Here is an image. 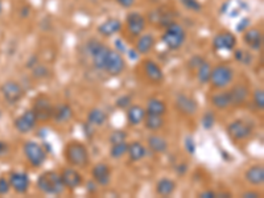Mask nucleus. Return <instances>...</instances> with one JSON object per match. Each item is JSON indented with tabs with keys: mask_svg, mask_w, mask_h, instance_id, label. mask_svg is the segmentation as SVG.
Segmentation results:
<instances>
[{
	"mask_svg": "<svg viewBox=\"0 0 264 198\" xmlns=\"http://www.w3.org/2000/svg\"><path fill=\"white\" fill-rule=\"evenodd\" d=\"M64 156L68 164H70L72 166H77V168H86L90 162L89 149L85 144L77 142V140L69 142L65 145Z\"/></svg>",
	"mask_w": 264,
	"mask_h": 198,
	"instance_id": "1",
	"label": "nucleus"
},
{
	"mask_svg": "<svg viewBox=\"0 0 264 198\" xmlns=\"http://www.w3.org/2000/svg\"><path fill=\"white\" fill-rule=\"evenodd\" d=\"M37 188L44 194L58 196L64 193L65 185L61 180V175L55 171H46L38 176L37 179Z\"/></svg>",
	"mask_w": 264,
	"mask_h": 198,
	"instance_id": "2",
	"label": "nucleus"
},
{
	"mask_svg": "<svg viewBox=\"0 0 264 198\" xmlns=\"http://www.w3.org/2000/svg\"><path fill=\"white\" fill-rule=\"evenodd\" d=\"M161 40L165 45L168 46V49L177 51L184 45V42L187 40V33L180 24L173 21V23L169 24L168 27H165V32L163 33Z\"/></svg>",
	"mask_w": 264,
	"mask_h": 198,
	"instance_id": "3",
	"label": "nucleus"
},
{
	"mask_svg": "<svg viewBox=\"0 0 264 198\" xmlns=\"http://www.w3.org/2000/svg\"><path fill=\"white\" fill-rule=\"evenodd\" d=\"M234 81V70L226 64H219L211 68L210 81L214 89H225Z\"/></svg>",
	"mask_w": 264,
	"mask_h": 198,
	"instance_id": "4",
	"label": "nucleus"
},
{
	"mask_svg": "<svg viewBox=\"0 0 264 198\" xmlns=\"http://www.w3.org/2000/svg\"><path fill=\"white\" fill-rule=\"evenodd\" d=\"M23 151L27 160L33 168H40L48 159V153L41 144L32 142V140H28L24 143Z\"/></svg>",
	"mask_w": 264,
	"mask_h": 198,
	"instance_id": "5",
	"label": "nucleus"
},
{
	"mask_svg": "<svg viewBox=\"0 0 264 198\" xmlns=\"http://www.w3.org/2000/svg\"><path fill=\"white\" fill-rule=\"evenodd\" d=\"M89 53L91 54V58H93V65L95 66V69L98 70H105L106 60H107V55H109L110 48L106 46L105 44H102L99 41H93L89 42Z\"/></svg>",
	"mask_w": 264,
	"mask_h": 198,
	"instance_id": "6",
	"label": "nucleus"
},
{
	"mask_svg": "<svg viewBox=\"0 0 264 198\" xmlns=\"http://www.w3.org/2000/svg\"><path fill=\"white\" fill-rule=\"evenodd\" d=\"M124 69H126V60L123 58L122 53L115 49H110L105 65L106 73L111 77H118L123 73Z\"/></svg>",
	"mask_w": 264,
	"mask_h": 198,
	"instance_id": "7",
	"label": "nucleus"
},
{
	"mask_svg": "<svg viewBox=\"0 0 264 198\" xmlns=\"http://www.w3.org/2000/svg\"><path fill=\"white\" fill-rule=\"evenodd\" d=\"M252 126L245 120H234L227 126V134L234 142H243L252 135Z\"/></svg>",
	"mask_w": 264,
	"mask_h": 198,
	"instance_id": "8",
	"label": "nucleus"
},
{
	"mask_svg": "<svg viewBox=\"0 0 264 198\" xmlns=\"http://www.w3.org/2000/svg\"><path fill=\"white\" fill-rule=\"evenodd\" d=\"M0 91H1V95L5 99V102L9 105H16L24 97L23 88L15 81H8V82L3 83L0 86Z\"/></svg>",
	"mask_w": 264,
	"mask_h": 198,
	"instance_id": "9",
	"label": "nucleus"
},
{
	"mask_svg": "<svg viewBox=\"0 0 264 198\" xmlns=\"http://www.w3.org/2000/svg\"><path fill=\"white\" fill-rule=\"evenodd\" d=\"M32 110L36 114L37 122H46V120L52 119V115H53L52 102L46 95H38L35 99Z\"/></svg>",
	"mask_w": 264,
	"mask_h": 198,
	"instance_id": "10",
	"label": "nucleus"
},
{
	"mask_svg": "<svg viewBox=\"0 0 264 198\" xmlns=\"http://www.w3.org/2000/svg\"><path fill=\"white\" fill-rule=\"evenodd\" d=\"M126 27L130 35L132 36H140L141 33H144L147 27V20L144 15H141L140 12H131L127 15L126 18Z\"/></svg>",
	"mask_w": 264,
	"mask_h": 198,
	"instance_id": "11",
	"label": "nucleus"
},
{
	"mask_svg": "<svg viewBox=\"0 0 264 198\" xmlns=\"http://www.w3.org/2000/svg\"><path fill=\"white\" fill-rule=\"evenodd\" d=\"M237 46V37L228 31H222L213 38V48L215 51L232 52Z\"/></svg>",
	"mask_w": 264,
	"mask_h": 198,
	"instance_id": "12",
	"label": "nucleus"
},
{
	"mask_svg": "<svg viewBox=\"0 0 264 198\" xmlns=\"http://www.w3.org/2000/svg\"><path fill=\"white\" fill-rule=\"evenodd\" d=\"M37 125V116L35 114V111L27 110L23 115H20L16 118L14 122L15 128L18 129L20 134H29Z\"/></svg>",
	"mask_w": 264,
	"mask_h": 198,
	"instance_id": "13",
	"label": "nucleus"
},
{
	"mask_svg": "<svg viewBox=\"0 0 264 198\" xmlns=\"http://www.w3.org/2000/svg\"><path fill=\"white\" fill-rule=\"evenodd\" d=\"M176 107L182 115L193 116L196 115L197 110H198V103H197L196 99H193L189 95L178 94L176 97Z\"/></svg>",
	"mask_w": 264,
	"mask_h": 198,
	"instance_id": "14",
	"label": "nucleus"
},
{
	"mask_svg": "<svg viewBox=\"0 0 264 198\" xmlns=\"http://www.w3.org/2000/svg\"><path fill=\"white\" fill-rule=\"evenodd\" d=\"M59 175H61V180L64 182L65 188L70 190L78 189L83 182L82 175L74 168H65Z\"/></svg>",
	"mask_w": 264,
	"mask_h": 198,
	"instance_id": "15",
	"label": "nucleus"
},
{
	"mask_svg": "<svg viewBox=\"0 0 264 198\" xmlns=\"http://www.w3.org/2000/svg\"><path fill=\"white\" fill-rule=\"evenodd\" d=\"M9 185L11 189H14L16 193L24 194L29 189V176L24 172H12L9 175Z\"/></svg>",
	"mask_w": 264,
	"mask_h": 198,
	"instance_id": "16",
	"label": "nucleus"
},
{
	"mask_svg": "<svg viewBox=\"0 0 264 198\" xmlns=\"http://www.w3.org/2000/svg\"><path fill=\"white\" fill-rule=\"evenodd\" d=\"M143 70H144V74H146L147 79L150 82L155 83V85H160L164 81V73H163V70L160 68V65L156 64L155 61H144L143 62Z\"/></svg>",
	"mask_w": 264,
	"mask_h": 198,
	"instance_id": "17",
	"label": "nucleus"
},
{
	"mask_svg": "<svg viewBox=\"0 0 264 198\" xmlns=\"http://www.w3.org/2000/svg\"><path fill=\"white\" fill-rule=\"evenodd\" d=\"M93 180L99 186H107L111 182V168L106 162H98L91 171Z\"/></svg>",
	"mask_w": 264,
	"mask_h": 198,
	"instance_id": "18",
	"label": "nucleus"
},
{
	"mask_svg": "<svg viewBox=\"0 0 264 198\" xmlns=\"http://www.w3.org/2000/svg\"><path fill=\"white\" fill-rule=\"evenodd\" d=\"M243 41L251 51L259 52L263 46V33L258 28H250L243 33Z\"/></svg>",
	"mask_w": 264,
	"mask_h": 198,
	"instance_id": "19",
	"label": "nucleus"
},
{
	"mask_svg": "<svg viewBox=\"0 0 264 198\" xmlns=\"http://www.w3.org/2000/svg\"><path fill=\"white\" fill-rule=\"evenodd\" d=\"M228 94L231 98V106H242L250 97V90L245 83H238L228 90Z\"/></svg>",
	"mask_w": 264,
	"mask_h": 198,
	"instance_id": "20",
	"label": "nucleus"
},
{
	"mask_svg": "<svg viewBox=\"0 0 264 198\" xmlns=\"http://www.w3.org/2000/svg\"><path fill=\"white\" fill-rule=\"evenodd\" d=\"M122 27H123V24H122V21L119 18H107L103 23L98 25V33L103 37H111L116 35L118 32H120Z\"/></svg>",
	"mask_w": 264,
	"mask_h": 198,
	"instance_id": "21",
	"label": "nucleus"
},
{
	"mask_svg": "<svg viewBox=\"0 0 264 198\" xmlns=\"http://www.w3.org/2000/svg\"><path fill=\"white\" fill-rule=\"evenodd\" d=\"M150 20L152 24H156L159 27H168L169 24L173 23V15L169 12L168 9L161 7L150 14Z\"/></svg>",
	"mask_w": 264,
	"mask_h": 198,
	"instance_id": "22",
	"label": "nucleus"
},
{
	"mask_svg": "<svg viewBox=\"0 0 264 198\" xmlns=\"http://www.w3.org/2000/svg\"><path fill=\"white\" fill-rule=\"evenodd\" d=\"M155 46V36L152 33H141L140 36H137L136 45L135 51L141 55H146L151 53V51Z\"/></svg>",
	"mask_w": 264,
	"mask_h": 198,
	"instance_id": "23",
	"label": "nucleus"
},
{
	"mask_svg": "<svg viewBox=\"0 0 264 198\" xmlns=\"http://www.w3.org/2000/svg\"><path fill=\"white\" fill-rule=\"evenodd\" d=\"M147 115L146 108L140 105H131L127 108V122L128 125L132 127L140 126L144 122V118Z\"/></svg>",
	"mask_w": 264,
	"mask_h": 198,
	"instance_id": "24",
	"label": "nucleus"
},
{
	"mask_svg": "<svg viewBox=\"0 0 264 198\" xmlns=\"http://www.w3.org/2000/svg\"><path fill=\"white\" fill-rule=\"evenodd\" d=\"M245 179L251 185H263L264 182V168L263 165H252L245 173Z\"/></svg>",
	"mask_w": 264,
	"mask_h": 198,
	"instance_id": "25",
	"label": "nucleus"
},
{
	"mask_svg": "<svg viewBox=\"0 0 264 198\" xmlns=\"http://www.w3.org/2000/svg\"><path fill=\"white\" fill-rule=\"evenodd\" d=\"M176 188H177L176 181L172 180V179H168V177H164V179L157 181L156 193L161 196V197H169V196H172L174 193Z\"/></svg>",
	"mask_w": 264,
	"mask_h": 198,
	"instance_id": "26",
	"label": "nucleus"
},
{
	"mask_svg": "<svg viewBox=\"0 0 264 198\" xmlns=\"http://www.w3.org/2000/svg\"><path fill=\"white\" fill-rule=\"evenodd\" d=\"M73 118V110L69 105H58L53 107V115L52 119L57 123H66Z\"/></svg>",
	"mask_w": 264,
	"mask_h": 198,
	"instance_id": "27",
	"label": "nucleus"
},
{
	"mask_svg": "<svg viewBox=\"0 0 264 198\" xmlns=\"http://www.w3.org/2000/svg\"><path fill=\"white\" fill-rule=\"evenodd\" d=\"M146 111L147 114L164 116L167 114V111H168V107H167V103L164 101L157 99V98H151L147 102Z\"/></svg>",
	"mask_w": 264,
	"mask_h": 198,
	"instance_id": "28",
	"label": "nucleus"
},
{
	"mask_svg": "<svg viewBox=\"0 0 264 198\" xmlns=\"http://www.w3.org/2000/svg\"><path fill=\"white\" fill-rule=\"evenodd\" d=\"M127 155L131 162H140L146 157L147 149L140 142H133V143L128 144Z\"/></svg>",
	"mask_w": 264,
	"mask_h": 198,
	"instance_id": "29",
	"label": "nucleus"
},
{
	"mask_svg": "<svg viewBox=\"0 0 264 198\" xmlns=\"http://www.w3.org/2000/svg\"><path fill=\"white\" fill-rule=\"evenodd\" d=\"M211 105L218 108V110H226L228 107H231V98L228 91L215 92L211 95Z\"/></svg>",
	"mask_w": 264,
	"mask_h": 198,
	"instance_id": "30",
	"label": "nucleus"
},
{
	"mask_svg": "<svg viewBox=\"0 0 264 198\" xmlns=\"http://www.w3.org/2000/svg\"><path fill=\"white\" fill-rule=\"evenodd\" d=\"M147 144L156 153H164L168 149V142L159 135H151L147 140Z\"/></svg>",
	"mask_w": 264,
	"mask_h": 198,
	"instance_id": "31",
	"label": "nucleus"
},
{
	"mask_svg": "<svg viewBox=\"0 0 264 198\" xmlns=\"http://www.w3.org/2000/svg\"><path fill=\"white\" fill-rule=\"evenodd\" d=\"M107 122V114L100 108H93L87 114V125L100 127Z\"/></svg>",
	"mask_w": 264,
	"mask_h": 198,
	"instance_id": "32",
	"label": "nucleus"
},
{
	"mask_svg": "<svg viewBox=\"0 0 264 198\" xmlns=\"http://www.w3.org/2000/svg\"><path fill=\"white\" fill-rule=\"evenodd\" d=\"M143 123H144V126H146L147 129H150V131H157V129L163 128V127H164L165 120L163 119V116L147 114Z\"/></svg>",
	"mask_w": 264,
	"mask_h": 198,
	"instance_id": "33",
	"label": "nucleus"
},
{
	"mask_svg": "<svg viewBox=\"0 0 264 198\" xmlns=\"http://www.w3.org/2000/svg\"><path fill=\"white\" fill-rule=\"evenodd\" d=\"M210 73H211V66L207 61H204L202 64L198 66L196 69V75L197 79L200 81V83L205 85V83H209L210 81Z\"/></svg>",
	"mask_w": 264,
	"mask_h": 198,
	"instance_id": "34",
	"label": "nucleus"
},
{
	"mask_svg": "<svg viewBox=\"0 0 264 198\" xmlns=\"http://www.w3.org/2000/svg\"><path fill=\"white\" fill-rule=\"evenodd\" d=\"M128 143L127 142H120V143H115L110 148V156L113 159H122L124 155H127Z\"/></svg>",
	"mask_w": 264,
	"mask_h": 198,
	"instance_id": "35",
	"label": "nucleus"
},
{
	"mask_svg": "<svg viewBox=\"0 0 264 198\" xmlns=\"http://www.w3.org/2000/svg\"><path fill=\"white\" fill-rule=\"evenodd\" d=\"M234 57L238 62H241L243 65H250L252 62V55L247 49H243V48H238V49H234Z\"/></svg>",
	"mask_w": 264,
	"mask_h": 198,
	"instance_id": "36",
	"label": "nucleus"
},
{
	"mask_svg": "<svg viewBox=\"0 0 264 198\" xmlns=\"http://www.w3.org/2000/svg\"><path fill=\"white\" fill-rule=\"evenodd\" d=\"M254 105L256 106V108L260 111L264 110V91L262 89H258L254 91Z\"/></svg>",
	"mask_w": 264,
	"mask_h": 198,
	"instance_id": "37",
	"label": "nucleus"
},
{
	"mask_svg": "<svg viewBox=\"0 0 264 198\" xmlns=\"http://www.w3.org/2000/svg\"><path fill=\"white\" fill-rule=\"evenodd\" d=\"M127 139V134L126 131H122V129H116L114 131L111 136H110V143L115 144V143H120V142H126Z\"/></svg>",
	"mask_w": 264,
	"mask_h": 198,
	"instance_id": "38",
	"label": "nucleus"
},
{
	"mask_svg": "<svg viewBox=\"0 0 264 198\" xmlns=\"http://www.w3.org/2000/svg\"><path fill=\"white\" fill-rule=\"evenodd\" d=\"M181 3L187 9H190L193 12H200L202 9V5L198 0H181Z\"/></svg>",
	"mask_w": 264,
	"mask_h": 198,
	"instance_id": "39",
	"label": "nucleus"
},
{
	"mask_svg": "<svg viewBox=\"0 0 264 198\" xmlns=\"http://www.w3.org/2000/svg\"><path fill=\"white\" fill-rule=\"evenodd\" d=\"M215 123V115L209 111V112H206L205 115H204V119H202V126H204V128L205 129H210L213 128V126Z\"/></svg>",
	"mask_w": 264,
	"mask_h": 198,
	"instance_id": "40",
	"label": "nucleus"
},
{
	"mask_svg": "<svg viewBox=\"0 0 264 198\" xmlns=\"http://www.w3.org/2000/svg\"><path fill=\"white\" fill-rule=\"evenodd\" d=\"M132 105V97L131 95H123V97H120L116 101V106L119 107V108H126L127 110L128 107Z\"/></svg>",
	"mask_w": 264,
	"mask_h": 198,
	"instance_id": "41",
	"label": "nucleus"
},
{
	"mask_svg": "<svg viewBox=\"0 0 264 198\" xmlns=\"http://www.w3.org/2000/svg\"><path fill=\"white\" fill-rule=\"evenodd\" d=\"M184 144H185V149H187L189 155H193V153L196 152V144H194V140H193V138H191V136H188V138H185V140H184Z\"/></svg>",
	"mask_w": 264,
	"mask_h": 198,
	"instance_id": "42",
	"label": "nucleus"
},
{
	"mask_svg": "<svg viewBox=\"0 0 264 198\" xmlns=\"http://www.w3.org/2000/svg\"><path fill=\"white\" fill-rule=\"evenodd\" d=\"M9 189H11L9 181L5 177H0V196H4V194L8 193Z\"/></svg>",
	"mask_w": 264,
	"mask_h": 198,
	"instance_id": "43",
	"label": "nucleus"
},
{
	"mask_svg": "<svg viewBox=\"0 0 264 198\" xmlns=\"http://www.w3.org/2000/svg\"><path fill=\"white\" fill-rule=\"evenodd\" d=\"M33 75L36 78H42V77L48 75V69H46L45 66H42V65H37L36 68L33 69Z\"/></svg>",
	"mask_w": 264,
	"mask_h": 198,
	"instance_id": "44",
	"label": "nucleus"
},
{
	"mask_svg": "<svg viewBox=\"0 0 264 198\" xmlns=\"http://www.w3.org/2000/svg\"><path fill=\"white\" fill-rule=\"evenodd\" d=\"M115 1L123 8H131L132 5L135 4V0H115Z\"/></svg>",
	"mask_w": 264,
	"mask_h": 198,
	"instance_id": "45",
	"label": "nucleus"
},
{
	"mask_svg": "<svg viewBox=\"0 0 264 198\" xmlns=\"http://www.w3.org/2000/svg\"><path fill=\"white\" fill-rule=\"evenodd\" d=\"M200 197L201 198H214V197H218V193L214 192V190H205V192L200 193Z\"/></svg>",
	"mask_w": 264,
	"mask_h": 198,
	"instance_id": "46",
	"label": "nucleus"
},
{
	"mask_svg": "<svg viewBox=\"0 0 264 198\" xmlns=\"http://www.w3.org/2000/svg\"><path fill=\"white\" fill-rule=\"evenodd\" d=\"M242 197L256 198V197H260V193L259 192H256V190H248V192H245V193L242 194Z\"/></svg>",
	"mask_w": 264,
	"mask_h": 198,
	"instance_id": "47",
	"label": "nucleus"
},
{
	"mask_svg": "<svg viewBox=\"0 0 264 198\" xmlns=\"http://www.w3.org/2000/svg\"><path fill=\"white\" fill-rule=\"evenodd\" d=\"M115 45H116V48H118L119 52H122V53H127L128 49L126 48V46H124L123 41H120V40H116V41H115Z\"/></svg>",
	"mask_w": 264,
	"mask_h": 198,
	"instance_id": "48",
	"label": "nucleus"
},
{
	"mask_svg": "<svg viewBox=\"0 0 264 198\" xmlns=\"http://www.w3.org/2000/svg\"><path fill=\"white\" fill-rule=\"evenodd\" d=\"M176 171H177V173L180 176H184L188 171V165H187V164H180V165H178L177 168H176Z\"/></svg>",
	"mask_w": 264,
	"mask_h": 198,
	"instance_id": "49",
	"label": "nucleus"
},
{
	"mask_svg": "<svg viewBox=\"0 0 264 198\" xmlns=\"http://www.w3.org/2000/svg\"><path fill=\"white\" fill-rule=\"evenodd\" d=\"M248 24H250V20L248 18H243V21L239 25H237V28H239V31H245L246 28H248Z\"/></svg>",
	"mask_w": 264,
	"mask_h": 198,
	"instance_id": "50",
	"label": "nucleus"
},
{
	"mask_svg": "<svg viewBox=\"0 0 264 198\" xmlns=\"http://www.w3.org/2000/svg\"><path fill=\"white\" fill-rule=\"evenodd\" d=\"M8 151V145L4 142H0V156H4L5 153Z\"/></svg>",
	"mask_w": 264,
	"mask_h": 198,
	"instance_id": "51",
	"label": "nucleus"
},
{
	"mask_svg": "<svg viewBox=\"0 0 264 198\" xmlns=\"http://www.w3.org/2000/svg\"><path fill=\"white\" fill-rule=\"evenodd\" d=\"M0 14H1V1H0Z\"/></svg>",
	"mask_w": 264,
	"mask_h": 198,
	"instance_id": "52",
	"label": "nucleus"
}]
</instances>
